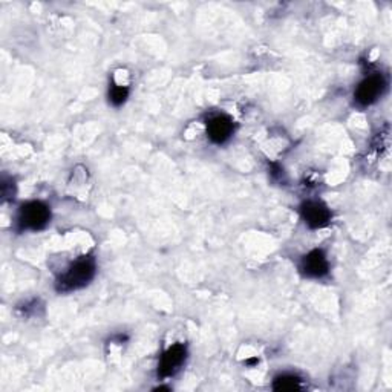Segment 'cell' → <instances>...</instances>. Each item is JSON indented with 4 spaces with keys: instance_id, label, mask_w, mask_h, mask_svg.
Segmentation results:
<instances>
[{
    "instance_id": "1",
    "label": "cell",
    "mask_w": 392,
    "mask_h": 392,
    "mask_svg": "<svg viewBox=\"0 0 392 392\" xmlns=\"http://www.w3.org/2000/svg\"><path fill=\"white\" fill-rule=\"evenodd\" d=\"M95 274V262L91 257L78 259L68 269V271L61 276L59 281L60 291H73L85 287L92 281Z\"/></svg>"
},
{
    "instance_id": "6",
    "label": "cell",
    "mask_w": 392,
    "mask_h": 392,
    "mask_svg": "<svg viewBox=\"0 0 392 392\" xmlns=\"http://www.w3.org/2000/svg\"><path fill=\"white\" fill-rule=\"evenodd\" d=\"M233 121L227 115H216L209 120L207 123V133L209 138L216 142V145H222L226 142L231 135H233Z\"/></svg>"
},
{
    "instance_id": "3",
    "label": "cell",
    "mask_w": 392,
    "mask_h": 392,
    "mask_svg": "<svg viewBox=\"0 0 392 392\" xmlns=\"http://www.w3.org/2000/svg\"><path fill=\"white\" fill-rule=\"evenodd\" d=\"M385 80L381 75H369L363 80V82L357 86L354 92L355 102L362 106H368L376 103L379 97L385 91Z\"/></svg>"
},
{
    "instance_id": "2",
    "label": "cell",
    "mask_w": 392,
    "mask_h": 392,
    "mask_svg": "<svg viewBox=\"0 0 392 392\" xmlns=\"http://www.w3.org/2000/svg\"><path fill=\"white\" fill-rule=\"evenodd\" d=\"M49 219H51V212L43 202L32 201L25 204V206L20 209L19 222L22 228L42 230L43 227H47Z\"/></svg>"
},
{
    "instance_id": "4",
    "label": "cell",
    "mask_w": 392,
    "mask_h": 392,
    "mask_svg": "<svg viewBox=\"0 0 392 392\" xmlns=\"http://www.w3.org/2000/svg\"><path fill=\"white\" fill-rule=\"evenodd\" d=\"M300 215L311 228H322L331 221V212L322 202L308 201L300 207Z\"/></svg>"
},
{
    "instance_id": "5",
    "label": "cell",
    "mask_w": 392,
    "mask_h": 392,
    "mask_svg": "<svg viewBox=\"0 0 392 392\" xmlns=\"http://www.w3.org/2000/svg\"><path fill=\"white\" fill-rule=\"evenodd\" d=\"M328 259L322 250H313L310 252L300 264V270L308 278H324L328 274Z\"/></svg>"
},
{
    "instance_id": "9",
    "label": "cell",
    "mask_w": 392,
    "mask_h": 392,
    "mask_svg": "<svg viewBox=\"0 0 392 392\" xmlns=\"http://www.w3.org/2000/svg\"><path fill=\"white\" fill-rule=\"evenodd\" d=\"M129 95V89L123 85H114L109 91V100L112 102V104L115 106H120L124 102H126V98Z\"/></svg>"
},
{
    "instance_id": "8",
    "label": "cell",
    "mask_w": 392,
    "mask_h": 392,
    "mask_svg": "<svg viewBox=\"0 0 392 392\" xmlns=\"http://www.w3.org/2000/svg\"><path fill=\"white\" fill-rule=\"evenodd\" d=\"M273 388L276 391H294L300 389V379L296 376H281L274 380Z\"/></svg>"
},
{
    "instance_id": "7",
    "label": "cell",
    "mask_w": 392,
    "mask_h": 392,
    "mask_svg": "<svg viewBox=\"0 0 392 392\" xmlns=\"http://www.w3.org/2000/svg\"><path fill=\"white\" fill-rule=\"evenodd\" d=\"M185 360V348L183 345H173L169 348L163 359L161 363H159V376L161 377H169L173 376V374L180 369L181 365Z\"/></svg>"
}]
</instances>
